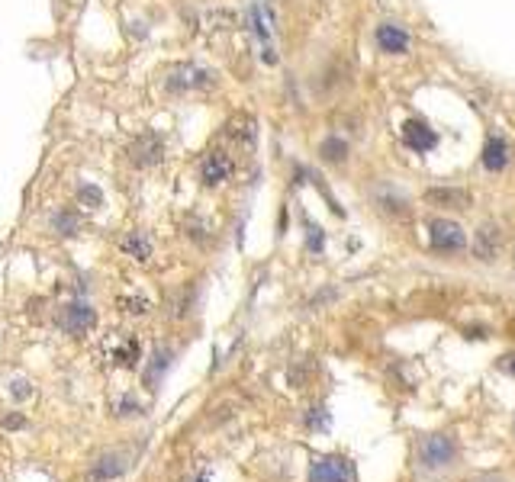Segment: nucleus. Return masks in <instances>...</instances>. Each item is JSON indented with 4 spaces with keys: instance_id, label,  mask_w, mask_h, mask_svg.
I'll use <instances>...</instances> for the list:
<instances>
[{
    "instance_id": "nucleus-11",
    "label": "nucleus",
    "mask_w": 515,
    "mask_h": 482,
    "mask_svg": "<svg viewBox=\"0 0 515 482\" xmlns=\"http://www.w3.org/2000/svg\"><path fill=\"white\" fill-rule=\"evenodd\" d=\"M402 142L409 145L412 151H432L435 145H438V136H435L422 119H409L402 126Z\"/></svg>"
},
{
    "instance_id": "nucleus-4",
    "label": "nucleus",
    "mask_w": 515,
    "mask_h": 482,
    "mask_svg": "<svg viewBox=\"0 0 515 482\" xmlns=\"http://www.w3.org/2000/svg\"><path fill=\"white\" fill-rule=\"evenodd\" d=\"M310 482H355V469L341 457H316L310 467Z\"/></svg>"
},
{
    "instance_id": "nucleus-1",
    "label": "nucleus",
    "mask_w": 515,
    "mask_h": 482,
    "mask_svg": "<svg viewBox=\"0 0 515 482\" xmlns=\"http://www.w3.org/2000/svg\"><path fill=\"white\" fill-rule=\"evenodd\" d=\"M457 460V444L447 434H428L419 444V463L422 469H447Z\"/></svg>"
},
{
    "instance_id": "nucleus-13",
    "label": "nucleus",
    "mask_w": 515,
    "mask_h": 482,
    "mask_svg": "<svg viewBox=\"0 0 515 482\" xmlns=\"http://www.w3.org/2000/svg\"><path fill=\"white\" fill-rule=\"evenodd\" d=\"M509 164V145L500 136H490L483 145V167L486 171H502Z\"/></svg>"
},
{
    "instance_id": "nucleus-14",
    "label": "nucleus",
    "mask_w": 515,
    "mask_h": 482,
    "mask_svg": "<svg viewBox=\"0 0 515 482\" xmlns=\"http://www.w3.org/2000/svg\"><path fill=\"white\" fill-rule=\"evenodd\" d=\"M120 248L126 251L129 257H136V261H148L152 257V241L145 238V232H132L120 241Z\"/></svg>"
},
{
    "instance_id": "nucleus-10",
    "label": "nucleus",
    "mask_w": 515,
    "mask_h": 482,
    "mask_svg": "<svg viewBox=\"0 0 515 482\" xmlns=\"http://www.w3.org/2000/svg\"><path fill=\"white\" fill-rule=\"evenodd\" d=\"M377 46L386 55H406L409 52V32L393 23H383V26H377Z\"/></svg>"
},
{
    "instance_id": "nucleus-22",
    "label": "nucleus",
    "mask_w": 515,
    "mask_h": 482,
    "mask_svg": "<svg viewBox=\"0 0 515 482\" xmlns=\"http://www.w3.org/2000/svg\"><path fill=\"white\" fill-rule=\"evenodd\" d=\"M200 482H206V479H200Z\"/></svg>"
},
{
    "instance_id": "nucleus-7",
    "label": "nucleus",
    "mask_w": 515,
    "mask_h": 482,
    "mask_svg": "<svg viewBox=\"0 0 515 482\" xmlns=\"http://www.w3.org/2000/svg\"><path fill=\"white\" fill-rule=\"evenodd\" d=\"M103 357L113 367H132L139 360V341L129 334H110L103 344Z\"/></svg>"
},
{
    "instance_id": "nucleus-19",
    "label": "nucleus",
    "mask_w": 515,
    "mask_h": 482,
    "mask_svg": "<svg viewBox=\"0 0 515 482\" xmlns=\"http://www.w3.org/2000/svg\"><path fill=\"white\" fill-rule=\"evenodd\" d=\"M77 200H81L84 206H100V203H103V193H100L97 187H81V193H77Z\"/></svg>"
},
{
    "instance_id": "nucleus-8",
    "label": "nucleus",
    "mask_w": 515,
    "mask_h": 482,
    "mask_svg": "<svg viewBox=\"0 0 515 482\" xmlns=\"http://www.w3.org/2000/svg\"><path fill=\"white\" fill-rule=\"evenodd\" d=\"M212 84V74L197 65H177L171 74H167V91L171 93H184V91H193V87H206Z\"/></svg>"
},
{
    "instance_id": "nucleus-5",
    "label": "nucleus",
    "mask_w": 515,
    "mask_h": 482,
    "mask_svg": "<svg viewBox=\"0 0 515 482\" xmlns=\"http://www.w3.org/2000/svg\"><path fill=\"white\" fill-rule=\"evenodd\" d=\"M165 155V142H161L158 132H142L136 142L129 145V161L136 167H155Z\"/></svg>"
},
{
    "instance_id": "nucleus-15",
    "label": "nucleus",
    "mask_w": 515,
    "mask_h": 482,
    "mask_svg": "<svg viewBox=\"0 0 515 482\" xmlns=\"http://www.w3.org/2000/svg\"><path fill=\"white\" fill-rule=\"evenodd\" d=\"M122 473H126V460L116 457V453H106L94 463V479H116Z\"/></svg>"
},
{
    "instance_id": "nucleus-12",
    "label": "nucleus",
    "mask_w": 515,
    "mask_h": 482,
    "mask_svg": "<svg viewBox=\"0 0 515 482\" xmlns=\"http://www.w3.org/2000/svg\"><path fill=\"white\" fill-rule=\"evenodd\" d=\"M425 200L432 206H445V209H467L470 206V193L461 187H432L425 190Z\"/></svg>"
},
{
    "instance_id": "nucleus-18",
    "label": "nucleus",
    "mask_w": 515,
    "mask_h": 482,
    "mask_svg": "<svg viewBox=\"0 0 515 482\" xmlns=\"http://www.w3.org/2000/svg\"><path fill=\"white\" fill-rule=\"evenodd\" d=\"M77 226H81V219H77V212H58V216L52 219V228L58 235H75Z\"/></svg>"
},
{
    "instance_id": "nucleus-20",
    "label": "nucleus",
    "mask_w": 515,
    "mask_h": 482,
    "mask_svg": "<svg viewBox=\"0 0 515 482\" xmlns=\"http://www.w3.org/2000/svg\"><path fill=\"white\" fill-rule=\"evenodd\" d=\"M126 306H129V312H132V315H145V312H148V299H142V296H132V299H126Z\"/></svg>"
},
{
    "instance_id": "nucleus-2",
    "label": "nucleus",
    "mask_w": 515,
    "mask_h": 482,
    "mask_svg": "<svg viewBox=\"0 0 515 482\" xmlns=\"http://www.w3.org/2000/svg\"><path fill=\"white\" fill-rule=\"evenodd\" d=\"M55 325H58L65 334H84L97 325V312H94L91 306H84V302H68V306L58 309Z\"/></svg>"
},
{
    "instance_id": "nucleus-16",
    "label": "nucleus",
    "mask_w": 515,
    "mask_h": 482,
    "mask_svg": "<svg viewBox=\"0 0 515 482\" xmlns=\"http://www.w3.org/2000/svg\"><path fill=\"white\" fill-rule=\"evenodd\" d=\"M319 155H322V161H329V164H345V158H348V142L332 136L319 145Z\"/></svg>"
},
{
    "instance_id": "nucleus-3",
    "label": "nucleus",
    "mask_w": 515,
    "mask_h": 482,
    "mask_svg": "<svg viewBox=\"0 0 515 482\" xmlns=\"http://www.w3.org/2000/svg\"><path fill=\"white\" fill-rule=\"evenodd\" d=\"M428 232H432V248L441 251V254H457L467 245L464 228L457 222H451V219H435L432 226H428Z\"/></svg>"
},
{
    "instance_id": "nucleus-21",
    "label": "nucleus",
    "mask_w": 515,
    "mask_h": 482,
    "mask_svg": "<svg viewBox=\"0 0 515 482\" xmlns=\"http://www.w3.org/2000/svg\"><path fill=\"white\" fill-rule=\"evenodd\" d=\"M500 370L502 373H509V377H515V354H502L500 357Z\"/></svg>"
},
{
    "instance_id": "nucleus-9",
    "label": "nucleus",
    "mask_w": 515,
    "mask_h": 482,
    "mask_svg": "<svg viewBox=\"0 0 515 482\" xmlns=\"http://www.w3.org/2000/svg\"><path fill=\"white\" fill-rule=\"evenodd\" d=\"M229 174H232V158H229L226 151H210L200 164V177H203L206 187H216V183L229 181Z\"/></svg>"
},
{
    "instance_id": "nucleus-6",
    "label": "nucleus",
    "mask_w": 515,
    "mask_h": 482,
    "mask_svg": "<svg viewBox=\"0 0 515 482\" xmlns=\"http://www.w3.org/2000/svg\"><path fill=\"white\" fill-rule=\"evenodd\" d=\"M500 248H502V232L496 226H480L477 235H473V241H470V251H473V257L477 261H483V264H492L496 257H500Z\"/></svg>"
},
{
    "instance_id": "nucleus-17",
    "label": "nucleus",
    "mask_w": 515,
    "mask_h": 482,
    "mask_svg": "<svg viewBox=\"0 0 515 482\" xmlns=\"http://www.w3.org/2000/svg\"><path fill=\"white\" fill-rule=\"evenodd\" d=\"M377 203H380V209L390 212V216H402V212H406V200H402V196H396L393 190H380V193H377Z\"/></svg>"
}]
</instances>
